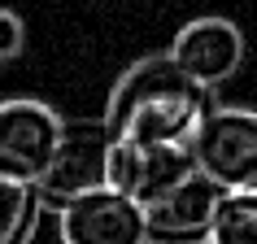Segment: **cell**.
I'll return each mask as SVG.
<instances>
[{
  "label": "cell",
  "instance_id": "obj_1",
  "mask_svg": "<svg viewBox=\"0 0 257 244\" xmlns=\"http://www.w3.org/2000/svg\"><path fill=\"white\" fill-rule=\"evenodd\" d=\"M214 105V87L183 74L170 61V53H149L113 79L100 118H105L109 136L192 144L196 127Z\"/></svg>",
  "mask_w": 257,
  "mask_h": 244
},
{
  "label": "cell",
  "instance_id": "obj_2",
  "mask_svg": "<svg viewBox=\"0 0 257 244\" xmlns=\"http://www.w3.org/2000/svg\"><path fill=\"white\" fill-rule=\"evenodd\" d=\"M192 157L222 192L257 188V109L214 105L192 136Z\"/></svg>",
  "mask_w": 257,
  "mask_h": 244
},
{
  "label": "cell",
  "instance_id": "obj_3",
  "mask_svg": "<svg viewBox=\"0 0 257 244\" xmlns=\"http://www.w3.org/2000/svg\"><path fill=\"white\" fill-rule=\"evenodd\" d=\"M109 144H113V136H109L105 118H66L61 144H57L44 179L35 183L44 209L57 214L74 196L105 188L109 183Z\"/></svg>",
  "mask_w": 257,
  "mask_h": 244
},
{
  "label": "cell",
  "instance_id": "obj_4",
  "mask_svg": "<svg viewBox=\"0 0 257 244\" xmlns=\"http://www.w3.org/2000/svg\"><path fill=\"white\" fill-rule=\"evenodd\" d=\"M61 131H66V118L40 96L0 100V179L40 183L61 144Z\"/></svg>",
  "mask_w": 257,
  "mask_h": 244
},
{
  "label": "cell",
  "instance_id": "obj_5",
  "mask_svg": "<svg viewBox=\"0 0 257 244\" xmlns=\"http://www.w3.org/2000/svg\"><path fill=\"white\" fill-rule=\"evenodd\" d=\"M192 170H196L192 144L131 140V136H113V144H109V188L136 196L140 205L157 201L162 192L183 183Z\"/></svg>",
  "mask_w": 257,
  "mask_h": 244
},
{
  "label": "cell",
  "instance_id": "obj_6",
  "mask_svg": "<svg viewBox=\"0 0 257 244\" xmlns=\"http://www.w3.org/2000/svg\"><path fill=\"white\" fill-rule=\"evenodd\" d=\"M61 244H149L144 205L118 188H92L57 209Z\"/></svg>",
  "mask_w": 257,
  "mask_h": 244
},
{
  "label": "cell",
  "instance_id": "obj_7",
  "mask_svg": "<svg viewBox=\"0 0 257 244\" xmlns=\"http://www.w3.org/2000/svg\"><path fill=\"white\" fill-rule=\"evenodd\" d=\"M170 61H175L183 74H192L205 87H222L227 79H235V70L244 66V31L231 22V18L205 14L192 18L175 31L170 40Z\"/></svg>",
  "mask_w": 257,
  "mask_h": 244
},
{
  "label": "cell",
  "instance_id": "obj_8",
  "mask_svg": "<svg viewBox=\"0 0 257 244\" xmlns=\"http://www.w3.org/2000/svg\"><path fill=\"white\" fill-rule=\"evenodd\" d=\"M222 196L214 179L192 170L183 183L162 192L157 201L144 205V222H149V244H209V222H214V205Z\"/></svg>",
  "mask_w": 257,
  "mask_h": 244
},
{
  "label": "cell",
  "instance_id": "obj_9",
  "mask_svg": "<svg viewBox=\"0 0 257 244\" xmlns=\"http://www.w3.org/2000/svg\"><path fill=\"white\" fill-rule=\"evenodd\" d=\"M44 222V201L35 183L0 179V244H31Z\"/></svg>",
  "mask_w": 257,
  "mask_h": 244
},
{
  "label": "cell",
  "instance_id": "obj_10",
  "mask_svg": "<svg viewBox=\"0 0 257 244\" xmlns=\"http://www.w3.org/2000/svg\"><path fill=\"white\" fill-rule=\"evenodd\" d=\"M209 244H257V188H231L218 196Z\"/></svg>",
  "mask_w": 257,
  "mask_h": 244
},
{
  "label": "cell",
  "instance_id": "obj_11",
  "mask_svg": "<svg viewBox=\"0 0 257 244\" xmlns=\"http://www.w3.org/2000/svg\"><path fill=\"white\" fill-rule=\"evenodd\" d=\"M22 48H27V22L0 5V61H14Z\"/></svg>",
  "mask_w": 257,
  "mask_h": 244
}]
</instances>
